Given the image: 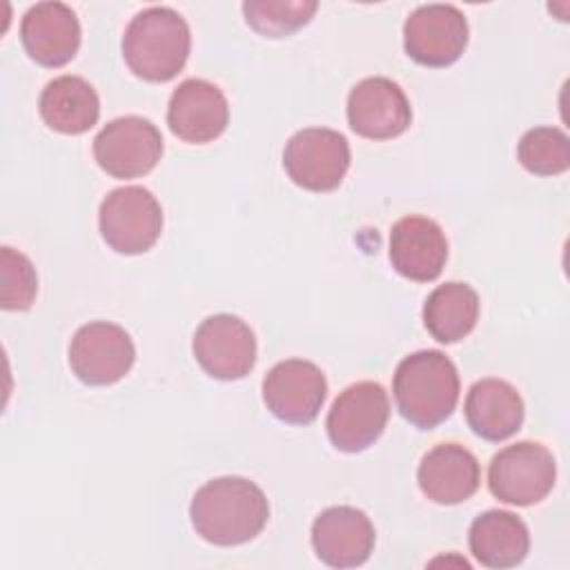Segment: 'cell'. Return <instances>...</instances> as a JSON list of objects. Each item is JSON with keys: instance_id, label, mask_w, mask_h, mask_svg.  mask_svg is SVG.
Listing matches in <instances>:
<instances>
[{"instance_id": "13", "label": "cell", "mask_w": 570, "mask_h": 570, "mask_svg": "<svg viewBox=\"0 0 570 570\" xmlns=\"http://www.w3.org/2000/svg\"><path fill=\"white\" fill-rule=\"evenodd\" d=\"M347 122L363 138L390 140L410 127L412 109L396 82L374 76L352 87L347 96Z\"/></svg>"}, {"instance_id": "15", "label": "cell", "mask_w": 570, "mask_h": 570, "mask_svg": "<svg viewBox=\"0 0 570 570\" xmlns=\"http://www.w3.org/2000/svg\"><path fill=\"white\" fill-rule=\"evenodd\" d=\"M229 120V107L223 91L200 78L180 82L167 107V125L185 142L203 145L216 140Z\"/></svg>"}, {"instance_id": "12", "label": "cell", "mask_w": 570, "mask_h": 570, "mask_svg": "<svg viewBox=\"0 0 570 570\" xmlns=\"http://www.w3.org/2000/svg\"><path fill=\"white\" fill-rule=\"evenodd\" d=\"M198 365L214 379L236 381L256 363V338L245 321L232 314L205 318L191 343Z\"/></svg>"}, {"instance_id": "18", "label": "cell", "mask_w": 570, "mask_h": 570, "mask_svg": "<svg viewBox=\"0 0 570 570\" xmlns=\"http://www.w3.org/2000/svg\"><path fill=\"white\" fill-rule=\"evenodd\" d=\"M421 492L441 505H454L470 499L481 481L476 456L456 443L434 445L416 472Z\"/></svg>"}, {"instance_id": "19", "label": "cell", "mask_w": 570, "mask_h": 570, "mask_svg": "<svg viewBox=\"0 0 570 570\" xmlns=\"http://www.w3.org/2000/svg\"><path fill=\"white\" fill-rule=\"evenodd\" d=\"M465 419L474 434L485 441H505L523 423L519 392L501 379L476 381L465 396Z\"/></svg>"}, {"instance_id": "16", "label": "cell", "mask_w": 570, "mask_h": 570, "mask_svg": "<svg viewBox=\"0 0 570 570\" xmlns=\"http://www.w3.org/2000/svg\"><path fill=\"white\" fill-rule=\"evenodd\" d=\"M392 267L416 283L434 281L448 261L443 229L425 216H405L390 232Z\"/></svg>"}, {"instance_id": "8", "label": "cell", "mask_w": 570, "mask_h": 570, "mask_svg": "<svg viewBox=\"0 0 570 570\" xmlns=\"http://www.w3.org/2000/svg\"><path fill=\"white\" fill-rule=\"evenodd\" d=\"M163 156V136L154 122L140 116H122L107 122L94 138V158L114 178L149 174Z\"/></svg>"}, {"instance_id": "17", "label": "cell", "mask_w": 570, "mask_h": 570, "mask_svg": "<svg viewBox=\"0 0 570 570\" xmlns=\"http://www.w3.org/2000/svg\"><path fill=\"white\" fill-rule=\"evenodd\" d=\"M20 38L31 60L42 67H62L80 47V22L62 2H38L24 13Z\"/></svg>"}, {"instance_id": "14", "label": "cell", "mask_w": 570, "mask_h": 570, "mask_svg": "<svg viewBox=\"0 0 570 570\" xmlns=\"http://www.w3.org/2000/svg\"><path fill=\"white\" fill-rule=\"evenodd\" d=\"M374 525L363 510L332 505L312 523V546L316 557L332 568H356L374 550Z\"/></svg>"}, {"instance_id": "22", "label": "cell", "mask_w": 570, "mask_h": 570, "mask_svg": "<svg viewBox=\"0 0 570 570\" xmlns=\"http://www.w3.org/2000/svg\"><path fill=\"white\" fill-rule=\"evenodd\" d=\"M479 318V294L468 283L439 285L423 305V323L439 343L465 338Z\"/></svg>"}, {"instance_id": "20", "label": "cell", "mask_w": 570, "mask_h": 570, "mask_svg": "<svg viewBox=\"0 0 570 570\" xmlns=\"http://www.w3.org/2000/svg\"><path fill=\"white\" fill-rule=\"evenodd\" d=\"M474 559L485 568L519 566L530 550L525 523L508 510H488L479 514L468 532Z\"/></svg>"}, {"instance_id": "21", "label": "cell", "mask_w": 570, "mask_h": 570, "mask_svg": "<svg viewBox=\"0 0 570 570\" xmlns=\"http://www.w3.org/2000/svg\"><path fill=\"white\" fill-rule=\"evenodd\" d=\"M38 109L53 131L78 136L98 122L100 100L85 78L60 76L42 89Z\"/></svg>"}, {"instance_id": "10", "label": "cell", "mask_w": 570, "mask_h": 570, "mask_svg": "<svg viewBox=\"0 0 570 570\" xmlns=\"http://www.w3.org/2000/svg\"><path fill=\"white\" fill-rule=\"evenodd\" d=\"M468 45V20L454 4H421L403 24L405 53L423 67L456 62Z\"/></svg>"}, {"instance_id": "9", "label": "cell", "mask_w": 570, "mask_h": 570, "mask_svg": "<svg viewBox=\"0 0 570 570\" xmlns=\"http://www.w3.org/2000/svg\"><path fill=\"white\" fill-rule=\"evenodd\" d=\"M131 336L116 323L94 321L82 325L69 345L71 372L87 385H111L134 365Z\"/></svg>"}, {"instance_id": "25", "label": "cell", "mask_w": 570, "mask_h": 570, "mask_svg": "<svg viewBox=\"0 0 570 570\" xmlns=\"http://www.w3.org/2000/svg\"><path fill=\"white\" fill-rule=\"evenodd\" d=\"M0 305L2 309H27L31 307L38 292V276L31 261L11 249L0 247Z\"/></svg>"}, {"instance_id": "6", "label": "cell", "mask_w": 570, "mask_h": 570, "mask_svg": "<svg viewBox=\"0 0 570 570\" xmlns=\"http://www.w3.org/2000/svg\"><path fill=\"white\" fill-rule=\"evenodd\" d=\"M283 167L298 187L332 191L350 169L347 138L327 127L301 129L285 145Z\"/></svg>"}, {"instance_id": "1", "label": "cell", "mask_w": 570, "mask_h": 570, "mask_svg": "<svg viewBox=\"0 0 570 570\" xmlns=\"http://www.w3.org/2000/svg\"><path fill=\"white\" fill-rule=\"evenodd\" d=\"M189 517L196 534L214 546L252 541L269 519L265 492L243 476H218L200 485L191 499Z\"/></svg>"}, {"instance_id": "24", "label": "cell", "mask_w": 570, "mask_h": 570, "mask_svg": "<svg viewBox=\"0 0 570 570\" xmlns=\"http://www.w3.org/2000/svg\"><path fill=\"white\" fill-rule=\"evenodd\" d=\"M517 158L530 174L557 176L570 167V140L557 127H534L521 136Z\"/></svg>"}, {"instance_id": "4", "label": "cell", "mask_w": 570, "mask_h": 570, "mask_svg": "<svg viewBox=\"0 0 570 570\" xmlns=\"http://www.w3.org/2000/svg\"><path fill=\"white\" fill-rule=\"evenodd\" d=\"M100 234L118 254L147 252L163 232V209L156 196L138 185L111 189L98 212Z\"/></svg>"}, {"instance_id": "3", "label": "cell", "mask_w": 570, "mask_h": 570, "mask_svg": "<svg viewBox=\"0 0 570 570\" xmlns=\"http://www.w3.org/2000/svg\"><path fill=\"white\" fill-rule=\"evenodd\" d=\"M189 49V27L169 7H149L136 13L122 36L127 67L149 82L171 80L185 67Z\"/></svg>"}, {"instance_id": "23", "label": "cell", "mask_w": 570, "mask_h": 570, "mask_svg": "<svg viewBox=\"0 0 570 570\" xmlns=\"http://www.w3.org/2000/svg\"><path fill=\"white\" fill-rule=\"evenodd\" d=\"M316 9L314 0H249L243 4L247 24L267 38L294 33L312 20Z\"/></svg>"}, {"instance_id": "5", "label": "cell", "mask_w": 570, "mask_h": 570, "mask_svg": "<svg viewBox=\"0 0 570 570\" xmlns=\"http://www.w3.org/2000/svg\"><path fill=\"white\" fill-rule=\"evenodd\" d=\"M557 479L552 452L532 441L503 448L488 470L490 492L510 505H532L548 497Z\"/></svg>"}, {"instance_id": "11", "label": "cell", "mask_w": 570, "mask_h": 570, "mask_svg": "<svg viewBox=\"0 0 570 570\" xmlns=\"http://www.w3.org/2000/svg\"><path fill=\"white\" fill-rule=\"evenodd\" d=\"M327 396L325 374L303 358L276 363L263 379V401L267 410L283 423H312Z\"/></svg>"}, {"instance_id": "2", "label": "cell", "mask_w": 570, "mask_h": 570, "mask_svg": "<svg viewBox=\"0 0 570 570\" xmlns=\"http://www.w3.org/2000/svg\"><path fill=\"white\" fill-rule=\"evenodd\" d=\"M392 390L401 416L414 428L432 430L456 407L459 372L443 352L421 350L396 365Z\"/></svg>"}, {"instance_id": "7", "label": "cell", "mask_w": 570, "mask_h": 570, "mask_svg": "<svg viewBox=\"0 0 570 570\" xmlns=\"http://www.w3.org/2000/svg\"><path fill=\"white\" fill-rule=\"evenodd\" d=\"M387 419L390 399L383 385L374 381H358L336 396L325 428L336 450L354 454L370 448L383 434Z\"/></svg>"}]
</instances>
